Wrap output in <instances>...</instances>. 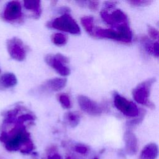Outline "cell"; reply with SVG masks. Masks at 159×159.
<instances>
[{
	"label": "cell",
	"instance_id": "6da1fadb",
	"mask_svg": "<svg viewBox=\"0 0 159 159\" xmlns=\"http://www.w3.org/2000/svg\"><path fill=\"white\" fill-rule=\"evenodd\" d=\"M116 29H102L96 27L93 35L98 38L112 39L124 43H130L132 39V33L128 23H124L115 27Z\"/></svg>",
	"mask_w": 159,
	"mask_h": 159
},
{
	"label": "cell",
	"instance_id": "7a4b0ae2",
	"mask_svg": "<svg viewBox=\"0 0 159 159\" xmlns=\"http://www.w3.org/2000/svg\"><path fill=\"white\" fill-rule=\"evenodd\" d=\"M47 26L72 34H80V28L75 19L68 14H63L47 24Z\"/></svg>",
	"mask_w": 159,
	"mask_h": 159
},
{
	"label": "cell",
	"instance_id": "3957f363",
	"mask_svg": "<svg viewBox=\"0 0 159 159\" xmlns=\"http://www.w3.org/2000/svg\"><path fill=\"white\" fill-rule=\"evenodd\" d=\"M155 78H149L139 84L132 92L133 98L135 101L139 104L146 105L150 108H153L154 105L148 100L150 92L153 84L155 82Z\"/></svg>",
	"mask_w": 159,
	"mask_h": 159
},
{
	"label": "cell",
	"instance_id": "277c9868",
	"mask_svg": "<svg viewBox=\"0 0 159 159\" xmlns=\"http://www.w3.org/2000/svg\"><path fill=\"white\" fill-rule=\"evenodd\" d=\"M114 104L115 107L126 116L137 117L139 114L140 111L137 105L118 93L114 94Z\"/></svg>",
	"mask_w": 159,
	"mask_h": 159
},
{
	"label": "cell",
	"instance_id": "5b68a950",
	"mask_svg": "<svg viewBox=\"0 0 159 159\" xmlns=\"http://www.w3.org/2000/svg\"><path fill=\"white\" fill-rule=\"evenodd\" d=\"M23 14L20 2L11 1L8 2L2 12V18L8 22H17L22 20Z\"/></svg>",
	"mask_w": 159,
	"mask_h": 159
},
{
	"label": "cell",
	"instance_id": "8992f818",
	"mask_svg": "<svg viewBox=\"0 0 159 159\" xmlns=\"http://www.w3.org/2000/svg\"><path fill=\"white\" fill-rule=\"evenodd\" d=\"M7 49L11 57L17 61H23L26 57V48L24 42L19 38L14 37L7 40Z\"/></svg>",
	"mask_w": 159,
	"mask_h": 159
},
{
	"label": "cell",
	"instance_id": "52a82bcc",
	"mask_svg": "<svg viewBox=\"0 0 159 159\" xmlns=\"http://www.w3.org/2000/svg\"><path fill=\"white\" fill-rule=\"evenodd\" d=\"M45 61L61 76H67L70 73V68L65 65L68 62V58L61 53L48 55L45 57Z\"/></svg>",
	"mask_w": 159,
	"mask_h": 159
},
{
	"label": "cell",
	"instance_id": "ba28073f",
	"mask_svg": "<svg viewBox=\"0 0 159 159\" xmlns=\"http://www.w3.org/2000/svg\"><path fill=\"white\" fill-rule=\"evenodd\" d=\"M78 102L80 108L84 112L91 116H99L104 110L102 106L99 105L95 101L83 95L78 96Z\"/></svg>",
	"mask_w": 159,
	"mask_h": 159
},
{
	"label": "cell",
	"instance_id": "9c48e42d",
	"mask_svg": "<svg viewBox=\"0 0 159 159\" xmlns=\"http://www.w3.org/2000/svg\"><path fill=\"white\" fill-rule=\"evenodd\" d=\"M100 14L102 20L109 25L116 27L122 24L128 23L127 15L120 9H116L111 14H109L107 10H102Z\"/></svg>",
	"mask_w": 159,
	"mask_h": 159
},
{
	"label": "cell",
	"instance_id": "30bf717a",
	"mask_svg": "<svg viewBox=\"0 0 159 159\" xmlns=\"http://www.w3.org/2000/svg\"><path fill=\"white\" fill-rule=\"evenodd\" d=\"M66 84V80L61 78H55L46 81L41 86L43 91H57L63 89Z\"/></svg>",
	"mask_w": 159,
	"mask_h": 159
},
{
	"label": "cell",
	"instance_id": "8fae6325",
	"mask_svg": "<svg viewBox=\"0 0 159 159\" xmlns=\"http://www.w3.org/2000/svg\"><path fill=\"white\" fill-rule=\"evenodd\" d=\"M124 142L126 152L130 155H135L138 150L137 139L131 130H127L124 134Z\"/></svg>",
	"mask_w": 159,
	"mask_h": 159
},
{
	"label": "cell",
	"instance_id": "7c38bea8",
	"mask_svg": "<svg viewBox=\"0 0 159 159\" xmlns=\"http://www.w3.org/2000/svg\"><path fill=\"white\" fill-rule=\"evenodd\" d=\"M17 83V79L12 73H4L0 75V90L14 87Z\"/></svg>",
	"mask_w": 159,
	"mask_h": 159
},
{
	"label": "cell",
	"instance_id": "4fadbf2b",
	"mask_svg": "<svg viewBox=\"0 0 159 159\" xmlns=\"http://www.w3.org/2000/svg\"><path fill=\"white\" fill-rule=\"evenodd\" d=\"M158 153L157 145L155 143H150L143 147L140 154L139 159H156Z\"/></svg>",
	"mask_w": 159,
	"mask_h": 159
},
{
	"label": "cell",
	"instance_id": "5bb4252c",
	"mask_svg": "<svg viewBox=\"0 0 159 159\" xmlns=\"http://www.w3.org/2000/svg\"><path fill=\"white\" fill-rule=\"evenodd\" d=\"M40 3V1L39 0L24 1V6L25 9L33 11L34 13V17L35 18H38L41 14Z\"/></svg>",
	"mask_w": 159,
	"mask_h": 159
},
{
	"label": "cell",
	"instance_id": "9a60e30c",
	"mask_svg": "<svg viewBox=\"0 0 159 159\" xmlns=\"http://www.w3.org/2000/svg\"><path fill=\"white\" fill-rule=\"evenodd\" d=\"M65 118L68 124L71 127L76 126L80 121V116L76 112H68L65 114Z\"/></svg>",
	"mask_w": 159,
	"mask_h": 159
},
{
	"label": "cell",
	"instance_id": "2e32d148",
	"mask_svg": "<svg viewBox=\"0 0 159 159\" xmlns=\"http://www.w3.org/2000/svg\"><path fill=\"white\" fill-rule=\"evenodd\" d=\"M81 24L86 31L91 35H93V18L90 16H84L81 19Z\"/></svg>",
	"mask_w": 159,
	"mask_h": 159
},
{
	"label": "cell",
	"instance_id": "e0dca14e",
	"mask_svg": "<svg viewBox=\"0 0 159 159\" xmlns=\"http://www.w3.org/2000/svg\"><path fill=\"white\" fill-rule=\"evenodd\" d=\"M51 40L55 45L61 46L66 44L68 38L66 35L61 33H55L52 35Z\"/></svg>",
	"mask_w": 159,
	"mask_h": 159
},
{
	"label": "cell",
	"instance_id": "ac0fdd59",
	"mask_svg": "<svg viewBox=\"0 0 159 159\" xmlns=\"http://www.w3.org/2000/svg\"><path fill=\"white\" fill-rule=\"evenodd\" d=\"M140 41L142 45L143 46V48H145V51L150 54H152L153 43L146 36L141 37Z\"/></svg>",
	"mask_w": 159,
	"mask_h": 159
},
{
	"label": "cell",
	"instance_id": "d6986e66",
	"mask_svg": "<svg viewBox=\"0 0 159 159\" xmlns=\"http://www.w3.org/2000/svg\"><path fill=\"white\" fill-rule=\"evenodd\" d=\"M58 100L64 108L70 109L71 107V101L68 94L65 93L59 94L58 95Z\"/></svg>",
	"mask_w": 159,
	"mask_h": 159
},
{
	"label": "cell",
	"instance_id": "ffe728a7",
	"mask_svg": "<svg viewBox=\"0 0 159 159\" xmlns=\"http://www.w3.org/2000/svg\"><path fill=\"white\" fill-rule=\"evenodd\" d=\"M145 111L142 109L141 111L139 112V117L137 119H133V120H131L130 121H129L127 122V125L129 127V128H132V127H134V126L139 124L143 120V117L145 116Z\"/></svg>",
	"mask_w": 159,
	"mask_h": 159
},
{
	"label": "cell",
	"instance_id": "44dd1931",
	"mask_svg": "<svg viewBox=\"0 0 159 159\" xmlns=\"http://www.w3.org/2000/svg\"><path fill=\"white\" fill-rule=\"evenodd\" d=\"M152 1L148 0H132L129 1L128 2L134 6H144L149 5Z\"/></svg>",
	"mask_w": 159,
	"mask_h": 159
},
{
	"label": "cell",
	"instance_id": "7402d4cb",
	"mask_svg": "<svg viewBox=\"0 0 159 159\" xmlns=\"http://www.w3.org/2000/svg\"><path fill=\"white\" fill-rule=\"evenodd\" d=\"M147 29H148V33L150 37L152 39H154V40L158 39V35H159L158 31L155 28L148 25Z\"/></svg>",
	"mask_w": 159,
	"mask_h": 159
},
{
	"label": "cell",
	"instance_id": "603a6c76",
	"mask_svg": "<svg viewBox=\"0 0 159 159\" xmlns=\"http://www.w3.org/2000/svg\"><path fill=\"white\" fill-rule=\"evenodd\" d=\"M86 6L91 11H96L99 6V2L97 1H86Z\"/></svg>",
	"mask_w": 159,
	"mask_h": 159
},
{
	"label": "cell",
	"instance_id": "cb8c5ba5",
	"mask_svg": "<svg viewBox=\"0 0 159 159\" xmlns=\"http://www.w3.org/2000/svg\"><path fill=\"white\" fill-rule=\"evenodd\" d=\"M158 42H156L153 43V50H152V55L156 57H158Z\"/></svg>",
	"mask_w": 159,
	"mask_h": 159
},
{
	"label": "cell",
	"instance_id": "d4e9b609",
	"mask_svg": "<svg viewBox=\"0 0 159 159\" xmlns=\"http://www.w3.org/2000/svg\"><path fill=\"white\" fill-rule=\"evenodd\" d=\"M117 3V2H116V1H106V2H104V5L106 7L105 10L114 7Z\"/></svg>",
	"mask_w": 159,
	"mask_h": 159
},
{
	"label": "cell",
	"instance_id": "484cf974",
	"mask_svg": "<svg viewBox=\"0 0 159 159\" xmlns=\"http://www.w3.org/2000/svg\"><path fill=\"white\" fill-rule=\"evenodd\" d=\"M70 9L67 7H61L58 10V12L61 13L63 14H68V12H70Z\"/></svg>",
	"mask_w": 159,
	"mask_h": 159
},
{
	"label": "cell",
	"instance_id": "4316f807",
	"mask_svg": "<svg viewBox=\"0 0 159 159\" xmlns=\"http://www.w3.org/2000/svg\"><path fill=\"white\" fill-rule=\"evenodd\" d=\"M1 68H0V73H1Z\"/></svg>",
	"mask_w": 159,
	"mask_h": 159
}]
</instances>
